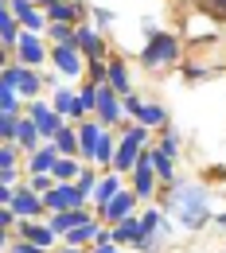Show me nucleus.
Masks as SVG:
<instances>
[{"label": "nucleus", "mask_w": 226, "mask_h": 253, "mask_svg": "<svg viewBox=\"0 0 226 253\" xmlns=\"http://www.w3.org/2000/svg\"><path fill=\"white\" fill-rule=\"evenodd\" d=\"M109 86L117 90V94L129 97V70H125V63L117 59V63H109Z\"/></svg>", "instance_id": "26"}, {"label": "nucleus", "mask_w": 226, "mask_h": 253, "mask_svg": "<svg viewBox=\"0 0 226 253\" xmlns=\"http://www.w3.org/2000/svg\"><path fill=\"white\" fill-rule=\"evenodd\" d=\"M133 203H136V195H129V191H121L117 199H109V203L101 207V214H105L109 222H125V218L133 214Z\"/></svg>", "instance_id": "17"}, {"label": "nucleus", "mask_w": 226, "mask_h": 253, "mask_svg": "<svg viewBox=\"0 0 226 253\" xmlns=\"http://www.w3.org/2000/svg\"><path fill=\"white\" fill-rule=\"evenodd\" d=\"M51 187H55V183H51L47 175H35V179H32V191H35V195H39V191H51Z\"/></svg>", "instance_id": "39"}, {"label": "nucleus", "mask_w": 226, "mask_h": 253, "mask_svg": "<svg viewBox=\"0 0 226 253\" xmlns=\"http://www.w3.org/2000/svg\"><path fill=\"white\" fill-rule=\"evenodd\" d=\"M121 195V183H117V175H105V179H97V191H94V199L105 207L109 199H117Z\"/></svg>", "instance_id": "29"}, {"label": "nucleus", "mask_w": 226, "mask_h": 253, "mask_svg": "<svg viewBox=\"0 0 226 253\" xmlns=\"http://www.w3.org/2000/svg\"><path fill=\"white\" fill-rule=\"evenodd\" d=\"M63 253H82V250H74V246H70V250H63Z\"/></svg>", "instance_id": "41"}, {"label": "nucleus", "mask_w": 226, "mask_h": 253, "mask_svg": "<svg viewBox=\"0 0 226 253\" xmlns=\"http://www.w3.org/2000/svg\"><path fill=\"white\" fill-rule=\"evenodd\" d=\"M43 4H47V8H51V4H55V0H43Z\"/></svg>", "instance_id": "42"}, {"label": "nucleus", "mask_w": 226, "mask_h": 253, "mask_svg": "<svg viewBox=\"0 0 226 253\" xmlns=\"http://www.w3.org/2000/svg\"><path fill=\"white\" fill-rule=\"evenodd\" d=\"M20 121H24V117H16V113H4V117H0V136H4L8 144L16 140V132H20Z\"/></svg>", "instance_id": "33"}, {"label": "nucleus", "mask_w": 226, "mask_h": 253, "mask_svg": "<svg viewBox=\"0 0 226 253\" xmlns=\"http://www.w3.org/2000/svg\"><path fill=\"white\" fill-rule=\"evenodd\" d=\"M172 214L183 230H203L207 218H211V203H207V191L203 187H180L172 195Z\"/></svg>", "instance_id": "1"}, {"label": "nucleus", "mask_w": 226, "mask_h": 253, "mask_svg": "<svg viewBox=\"0 0 226 253\" xmlns=\"http://www.w3.org/2000/svg\"><path fill=\"white\" fill-rule=\"evenodd\" d=\"M16 51H20L24 66H39L43 59H47V51H43V43H39V35H35V32H24V39L16 43Z\"/></svg>", "instance_id": "15"}, {"label": "nucleus", "mask_w": 226, "mask_h": 253, "mask_svg": "<svg viewBox=\"0 0 226 253\" xmlns=\"http://www.w3.org/2000/svg\"><path fill=\"white\" fill-rule=\"evenodd\" d=\"M43 203H47V211L63 214V211H82L86 207V195L74 187V183H55V187L43 195Z\"/></svg>", "instance_id": "3"}, {"label": "nucleus", "mask_w": 226, "mask_h": 253, "mask_svg": "<svg viewBox=\"0 0 226 253\" xmlns=\"http://www.w3.org/2000/svg\"><path fill=\"white\" fill-rule=\"evenodd\" d=\"M133 183H136V199H148L152 195V187H156V168H152V152L148 156H140V164L133 168Z\"/></svg>", "instance_id": "9"}, {"label": "nucleus", "mask_w": 226, "mask_h": 253, "mask_svg": "<svg viewBox=\"0 0 226 253\" xmlns=\"http://www.w3.org/2000/svg\"><path fill=\"white\" fill-rule=\"evenodd\" d=\"M144 140H148V128L144 125H129L125 128V136H121V148H117V160H113V168L117 171H133L136 164H140V148H144Z\"/></svg>", "instance_id": "2"}, {"label": "nucleus", "mask_w": 226, "mask_h": 253, "mask_svg": "<svg viewBox=\"0 0 226 253\" xmlns=\"http://www.w3.org/2000/svg\"><path fill=\"white\" fill-rule=\"evenodd\" d=\"M55 183H70V179H78L82 175V164H74V156H63L59 164H55Z\"/></svg>", "instance_id": "24"}, {"label": "nucleus", "mask_w": 226, "mask_h": 253, "mask_svg": "<svg viewBox=\"0 0 226 253\" xmlns=\"http://www.w3.org/2000/svg\"><path fill=\"white\" fill-rule=\"evenodd\" d=\"M74 32H78V28H70V24H51L55 47H78V43H74Z\"/></svg>", "instance_id": "31"}, {"label": "nucleus", "mask_w": 226, "mask_h": 253, "mask_svg": "<svg viewBox=\"0 0 226 253\" xmlns=\"http://www.w3.org/2000/svg\"><path fill=\"white\" fill-rule=\"evenodd\" d=\"M152 168H156V175H160V179H172V175H176V168H172V152L156 148V152H152Z\"/></svg>", "instance_id": "32"}, {"label": "nucleus", "mask_w": 226, "mask_h": 253, "mask_svg": "<svg viewBox=\"0 0 226 253\" xmlns=\"http://www.w3.org/2000/svg\"><path fill=\"white\" fill-rule=\"evenodd\" d=\"M28 117H32L35 125H39V132H43V136H51V140H55V136L63 132V125H59V113H55V105H43V101H35L32 109H28Z\"/></svg>", "instance_id": "7"}, {"label": "nucleus", "mask_w": 226, "mask_h": 253, "mask_svg": "<svg viewBox=\"0 0 226 253\" xmlns=\"http://www.w3.org/2000/svg\"><path fill=\"white\" fill-rule=\"evenodd\" d=\"M0 82L16 86V90H20V97H35V90H39V78L32 74V66H16V63H8V66H4Z\"/></svg>", "instance_id": "5"}, {"label": "nucleus", "mask_w": 226, "mask_h": 253, "mask_svg": "<svg viewBox=\"0 0 226 253\" xmlns=\"http://www.w3.org/2000/svg\"><path fill=\"white\" fill-rule=\"evenodd\" d=\"M4 8H12V16L24 24V32H39L43 28V16L35 12V0H8Z\"/></svg>", "instance_id": "12"}, {"label": "nucleus", "mask_w": 226, "mask_h": 253, "mask_svg": "<svg viewBox=\"0 0 226 253\" xmlns=\"http://www.w3.org/2000/svg\"><path fill=\"white\" fill-rule=\"evenodd\" d=\"M78 16H82V8H78V4H66V0H55V4L47 8V20H51V24H74Z\"/></svg>", "instance_id": "22"}, {"label": "nucleus", "mask_w": 226, "mask_h": 253, "mask_svg": "<svg viewBox=\"0 0 226 253\" xmlns=\"http://www.w3.org/2000/svg\"><path fill=\"white\" fill-rule=\"evenodd\" d=\"M74 43H78V51H82L90 63H94V59H101V47H105V43H101V32H97V28H90V24H78Z\"/></svg>", "instance_id": "11"}, {"label": "nucleus", "mask_w": 226, "mask_h": 253, "mask_svg": "<svg viewBox=\"0 0 226 253\" xmlns=\"http://www.w3.org/2000/svg\"><path fill=\"white\" fill-rule=\"evenodd\" d=\"M101 136H105V125H94V121H86V125L78 128V148H82V156L94 160L97 156V144H101Z\"/></svg>", "instance_id": "16"}, {"label": "nucleus", "mask_w": 226, "mask_h": 253, "mask_svg": "<svg viewBox=\"0 0 226 253\" xmlns=\"http://www.w3.org/2000/svg\"><path fill=\"white\" fill-rule=\"evenodd\" d=\"M20 238H24V242H32V246H39V250H47V246H51V242H55L59 234H55L51 226H39V222H24V226H20Z\"/></svg>", "instance_id": "18"}, {"label": "nucleus", "mask_w": 226, "mask_h": 253, "mask_svg": "<svg viewBox=\"0 0 226 253\" xmlns=\"http://www.w3.org/2000/svg\"><path fill=\"white\" fill-rule=\"evenodd\" d=\"M207 4H211L215 16H223V20H226V0H207Z\"/></svg>", "instance_id": "40"}, {"label": "nucleus", "mask_w": 226, "mask_h": 253, "mask_svg": "<svg viewBox=\"0 0 226 253\" xmlns=\"http://www.w3.org/2000/svg\"><path fill=\"white\" fill-rule=\"evenodd\" d=\"M51 59H55V66L63 70L66 78H78V74H82V51H78V47H55Z\"/></svg>", "instance_id": "13"}, {"label": "nucleus", "mask_w": 226, "mask_h": 253, "mask_svg": "<svg viewBox=\"0 0 226 253\" xmlns=\"http://www.w3.org/2000/svg\"><path fill=\"white\" fill-rule=\"evenodd\" d=\"M20 39H24V35H20V20L12 16V8H4V12H0V43L12 51Z\"/></svg>", "instance_id": "21"}, {"label": "nucleus", "mask_w": 226, "mask_h": 253, "mask_svg": "<svg viewBox=\"0 0 226 253\" xmlns=\"http://www.w3.org/2000/svg\"><path fill=\"white\" fill-rule=\"evenodd\" d=\"M55 148H59L63 156H70V152H82V148H78V128H63V132L55 136Z\"/></svg>", "instance_id": "30"}, {"label": "nucleus", "mask_w": 226, "mask_h": 253, "mask_svg": "<svg viewBox=\"0 0 226 253\" xmlns=\"http://www.w3.org/2000/svg\"><path fill=\"white\" fill-rule=\"evenodd\" d=\"M66 238H70V246H74V250H78V246H86V242H97V238H101V234H97V226H94V218H90V222H82V226H78V230H70V234H66Z\"/></svg>", "instance_id": "28"}, {"label": "nucleus", "mask_w": 226, "mask_h": 253, "mask_svg": "<svg viewBox=\"0 0 226 253\" xmlns=\"http://www.w3.org/2000/svg\"><path fill=\"white\" fill-rule=\"evenodd\" d=\"M16 218H20V214H16L12 207H4V211H0V226H4V230H8V226H16Z\"/></svg>", "instance_id": "38"}, {"label": "nucleus", "mask_w": 226, "mask_h": 253, "mask_svg": "<svg viewBox=\"0 0 226 253\" xmlns=\"http://www.w3.org/2000/svg\"><path fill=\"white\" fill-rule=\"evenodd\" d=\"M8 253H43V250H39V246H32V242H24V238H20L16 246H8Z\"/></svg>", "instance_id": "37"}, {"label": "nucleus", "mask_w": 226, "mask_h": 253, "mask_svg": "<svg viewBox=\"0 0 226 253\" xmlns=\"http://www.w3.org/2000/svg\"><path fill=\"white\" fill-rule=\"evenodd\" d=\"M109 238H113V246H129V242H144V222L140 218H125V222H117V226H113V234H109Z\"/></svg>", "instance_id": "14"}, {"label": "nucleus", "mask_w": 226, "mask_h": 253, "mask_svg": "<svg viewBox=\"0 0 226 253\" xmlns=\"http://www.w3.org/2000/svg\"><path fill=\"white\" fill-rule=\"evenodd\" d=\"M219 222H223V226H226V214H223V218H219Z\"/></svg>", "instance_id": "43"}, {"label": "nucleus", "mask_w": 226, "mask_h": 253, "mask_svg": "<svg viewBox=\"0 0 226 253\" xmlns=\"http://www.w3.org/2000/svg\"><path fill=\"white\" fill-rule=\"evenodd\" d=\"M97 164H109V160H117V148H113V136H109V132H105V136H101V144H97Z\"/></svg>", "instance_id": "34"}, {"label": "nucleus", "mask_w": 226, "mask_h": 253, "mask_svg": "<svg viewBox=\"0 0 226 253\" xmlns=\"http://www.w3.org/2000/svg\"><path fill=\"white\" fill-rule=\"evenodd\" d=\"M39 125H35L32 117H24L20 121V132H16V140H20V148H28V152H39Z\"/></svg>", "instance_id": "23"}, {"label": "nucleus", "mask_w": 226, "mask_h": 253, "mask_svg": "<svg viewBox=\"0 0 226 253\" xmlns=\"http://www.w3.org/2000/svg\"><path fill=\"white\" fill-rule=\"evenodd\" d=\"M0 113H16L20 117V90L8 86V82H0Z\"/></svg>", "instance_id": "27"}, {"label": "nucleus", "mask_w": 226, "mask_h": 253, "mask_svg": "<svg viewBox=\"0 0 226 253\" xmlns=\"http://www.w3.org/2000/svg\"><path fill=\"white\" fill-rule=\"evenodd\" d=\"M82 222H90V214H86V207L82 211H63V214H55V218L47 222L55 234H70V230H78Z\"/></svg>", "instance_id": "20"}, {"label": "nucleus", "mask_w": 226, "mask_h": 253, "mask_svg": "<svg viewBox=\"0 0 226 253\" xmlns=\"http://www.w3.org/2000/svg\"><path fill=\"white\" fill-rule=\"evenodd\" d=\"M125 113H133L140 125L148 128V125H164V109L160 105H148V101H140V97H125Z\"/></svg>", "instance_id": "10"}, {"label": "nucleus", "mask_w": 226, "mask_h": 253, "mask_svg": "<svg viewBox=\"0 0 226 253\" xmlns=\"http://www.w3.org/2000/svg\"><path fill=\"white\" fill-rule=\"evenodd\" d=\"M12 211H16L24 222H35V214H43V211H47V203H43V199H39L32 187H24V191H16V199H12Z\"/></svg>", "instance_id": "8"}, {"label": "nucleus", "mask_w": 226, "mask_h": 253, "mask_svg": "<svg viewBox=\"0 0 226 253\" xmlns=\"http://www.w3.org/2000/svg\"><path fill=\"white\" fill-rule=\"evenodd\" d=\"M176 55H180V43L172 39V35H152L148 39V47L140 51V59H144V66H164V63H176Z\"/></svg>", "instance_id": "4"}, {"label": "nucleus", "mask_w": 226, "mask_h": 253, "mask_svg": "<svg viewBox=\"0 0 226 253\" xmlns=\"http://www.w3.org/2000/svg\"><path fill=\"white\" fill-rule=\"evenodd\" d=\"M121 109H125V101H117V90L109 82L97 86V117H101V125H117L121 121Z\"/></svg>", "instance_id": "6"}, {"label": "nucleus", "mask_w": 226, "mask_h": 253, "mask_svg": "<svg viewBox=\"0 0 226 253\" xmlns=\"http://www.w3.org/2000/svg\"><path fill=\"white\" fill-rule=\"evenodd\" d=\"M74 187L82 191V195H94V191H97V179H94V171H82V175L74 179Z\"/></svg>", "instance_id": "36"}, {"label": "nucleus", "mask_w": 226, "mask_h": 253, "mask_svg": "<svg viewBox=\"0 0 226 253\" xmlns=\"http://www.w3.org/2000/svg\"><path fill=\"white\" fill-rule=\"evenodd\" d=\"M0 171H16V148L4 140V148H0Z\"/></svg>", "instance_id": "35"}, {"label": "nucleus", "mask_w": 226, "mask_h": 253, "mask_svg": "<svg viewBox=\"0 0 226 253\" xmlns=\"http://www.w3.org/2000/svg\"><path fill=\"white\" fill-rule=\"evenodd\" d=\"M55 113H59V117H78V94L59 90V94H55Z\"/></svg>", "instance_id": "25"}, {"label": "nucleus", "mask_w": 226, "mask_h": 253, "mask_svg": "<svg viewBox=\"0 0 226 253\" xmlns=\"http://www.w3.org/2000/svg\"><path fill=\"white\" fill-rule=\"evenodd\" d=\"M59 160H63V152H59L55 144H47V148L32 152V164H28V168H32L35 175H47V171H55V164H59Z\"/></svg>", "instance_id": "19"}]
</instances>
